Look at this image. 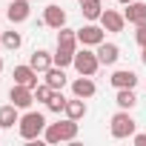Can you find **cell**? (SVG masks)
Returning <instances> with one entry per match:
<instances>
[{
	"instance_id": "6da1fadb",
	"label": "cell",
	"mask_w": 146,
	"mask_h": 146,
	"mask_svg": "<svg viewBox=\"0 0 146 146\" xmlns=\"http://www.w3.org/2000/svg\"><path fill=\"white\" fill-rule=\"evenodd\" d=\"M43 137H46V143H69V140H75L78 137V120L63 117L57 123H49Z\"/></svg>"
},
{
	"instance_id": "7a4b0ae2",
	"label": "cell",
	"mask_w": 146,
	"mask_h": 146,
	"mask_svg": "<svg viewBox=\"0 0 146 146\" xmlns=\"http://www.w3.org/2000/svg\"><path fill=\"white\" fill-rule=\"evenodd\" d=\"M46 117L40 115V112H26L23 117H20V123H17V132H20V137L23 140H37L43 132H46Z\"/></svg>"
},
{
	"instance_id": "3957f363",
	"label": "cell",
	"mask_w": 146,
	"mask_h": 146,
	"mask_svg": "<svg viewBox=\"0 0 146 146\" xmlns=\"http://www.w3.org/2000/svg\"><path fill=\"white\" fill-rule=\"evenodd\" d=\"M112 137H117V140H123V137H132L135 135V129H137V120L129 115V109H120L117 115H112Z\"/></svg>"
},
{
	"instance_id": "277c9868",
	"label": "cell",
	"mask_w": 146,
	"mask_h": 146,
	"mask_svg": "<svg viewBox=\"0 0 146 146\" xmlns=\"http://www.w3.org/2000/svg\"><path fill=\"white\" fill-rule=\"evenodd\" d=\"M78 69V75H95V72L100 69V57H98V52H92L89 46H83V52H75V63H72Z\"/></svg>"
},
{
	"instance_id": "5b68a950",
	"label": "cell",
	"mask_w": 146,
	"mask_h": 146,
	"mask_svg": "<svg viewBox=\"0 0 146 146\" xmlns=\"http://www.w3.org/2000/svg\"><path fill=\"white\" fill-rule=\"evenodd\" d=\"M78 40H80L83 46H100V43L106 40V29H103V26H95V23L89 20L83 29H78Z\"/></svg>"
},
{
	"instance_id": "8992f818",
	"label": "cell",
	"mask_w": 146,
	"mask_h": 146,
	"mask_svg": "<svg viewBox=\"0 0 146 146\" xmlns=\"http://www.w3.org/2000/svg\"><path fill=\"white\" fill-rule=\"evenodd\" d=\"M9 100H12L17 109H29V106L35 103V89H29V86H23V83H15L12 92H9Z\"/></svg>"
},
{
	"instance_id": "52a82bcc",
	"label": "cell",
	"mask_w": 146,
	"mask_h": 146,
	"mask_svg": "<svg viewBox=\"0 0 146 146\" xmlns=\"http://www.w3.org/2000/svg\"><path fill=\"white\" fill-rule=\"evenodd\" d=\"M100 26L106 29V32H123V26H126V17L120 15V12H115V9H103V15H100Z\"/></svg>"
},
{
	"instance_id": "ba28073f",
	"label": "cell",
	"mask_w": 146,
	"mask_h": 146,
	"mask_svg": "<svg viewBox=\"0 0 146 146\" xmlns=\"http://www.w3.org/2000/svg\"><path fill=\"white\" fill-rule=\"evenodd\" d=\"M29 15H32L29 0H12V3H9V12H6V17H9L12 23H26V20H29Z\"/></svg>"
},
{
	"instance_id": "9c48e42d",
	"label": "cell",
	"mask_w": 146,
	"mask_h": 146,
	"mask_svg": "<svg viewBox=\"0 0 146 146\" xmlns=\"http://www.w3.org/2000/svg\"><path fill=\"white\" fill-rule=\"evenodd\" d=\"M37 75H40V72L26 63V66H15V75L12 78H15V83H23L29 89H37Z\"/></svg>"
},
{
	"instance_id": "30bf717a",
	"label": "cell",
	"mask_w": 146,
	"mask_h": 146,
	"mask_svg": "<svg viewBox=\"0 0 146 146\" xmlns=\"http://www.w3.org/2000/svg\"><path fill=\"white\" fill-rule=\"evenodd\" d=\"M123 17H126V23H132V26L146 23V3H140V0H132V3L126 6V12H123Z\"/></svg>"
},
{
	"instance_id": "8fae6325",
	"label": "cell",
	"mask_w": 146,
	"mask_h": 146,
	"mask_svg": "<svg viewBox=\"0 0 146 146\" xmlns=\"http://www.w3.org/2000/svg\"><path fill=\"white\" fill-rule=\"evenodd\" d=\"M43 23H46L49 29H63V26H66V12L52 3V6H46V12H43Z\"/></svg>"
},
{
	"instance_id": "7c38bea8",
	"label": "cell",
	"mask_w": 146,
	"mask_h": 146,
	"mask_svg": "<svg viewBox=\"0 0 146 146\" xmlns=\"http://www.w3.org/2000/svg\"><path fill=\"white\" fill-rule=\"evenodd\" d=\"M109 80H112L115 89H135V86H137V75H135V72H129V69H117Z\"/></svg>"
},
{
	"instance_id": "4fadbf2b",
	"label": "cell",
	"mask_w": 146,
	"mask_h": 146,
	"mask_svg": "<svg viewBox=\"0 0 146 146\" xmlns=\"http://www.w3.org/2000/svg\"><path fill=\"white\" fill-rule=\"evenodd\" d=\"M72 92H75V98H83V100H86V98H92V95L98 92V86H95V80H92L89 75H80L75 83H72Z\"/></svg>"
},
{
	"instance_id": "5bb4252c",
	"label": "cell",
	"mask_w": 146,
	"mask_h": 146,
	"mask_svg": "<svg viewBox=\"0 0 146 146\" xmlns=\"http://www.w3.org/2000/svg\"><path fill=\"white\" fill-rule=\"evenodd\" d=\"M98 57H100V66H115L117 63V57H120V49L115 46V43H100L98 46Z\"/></svg>"
},
{
	"instance_id": "9a60e30c",
	"label": "cell",
	"mask_w": 146,
	"mask_h": 146,
	"mask_svg": "<svg viewBox=\"0 0 146 146\" xmlns=\"http://www.w3.org/2000/svg\"><path fill=\"white\" fill-rule=\"evenodd\" d=\"M29 66H32V69H37V72H46V69H52V66H54V54H49L46 49H37V52H32Z\"/></svg>"
},
{
	"instance_id": "2e32d148",
	"label": "cell",
	"mask_w": 146,
	"mask_h": 146,
	"mask_svg": "<svg viewBox=\"0 0 146 146\" xmlns=\"http://www.w3.org/2000/svg\"><path fill=\"white\" fill-rule=\"evenodd\" d=\"M17 123H20V115H17V106L15 103L0 106V126H3V129H15Z\"/></svg>"
},
{
	"instance_id": "e0dca14e",
	"label": "cell",
	"mask_w": 146,
	"mask_h": 146,
	"mask_svg": "<svg viewBox=\"0 0 146 146\" xmlns=\"http://www.w3.org/2000/svg\"><path fill=\"white\" fill-rule=\"evenodd\" d=\"M63 115L72 117V120H83V117H86V100H83V98H72V100L66 103Z\"/></svg>"
},
{
	"instance_id": "ac0fdd59",
	"label": "cell",
	"mask_w": 146,
	"mask_h": 146,
	"mask_svg": "<svg viewBox=\"0 0 146 146\" xmlns=\"http://www.w3.org/2000/svg\"><path fill=\"white\" fill-rule=\"evenodd\" d=\"M80 12H83L86 20H100V15H103V0H83V3H80Z\"/></svg>"
},
{
	"instance_id": "d6986e66",
	"label": "cell",
	"mask_w": 146,
	"mask_h": 146,
	"mask_svg": "<svg viewBox=\"0 0 146 146\" xmlns=\"http://www.w3.org/2000/svg\"><path fill=\"white\" fill-rule=\"evenodd\" d=\"M78 43L80 40H78V32L75 29H66V26L57 29V46H66V49H75L78 52Z\"/></svg>"
},
{
	"instance_id": "ffe728a7",
	"label": "cell",
	"mask_w": 146,
	"mask_h": 146,
	"mask_svg": "<svg viewBox=\"0 0 146 146\" xmlns=\"http://www.w3.org/2000/svg\"><path fill=\"white\" fill-rule=\"evenodd\" d=\"M43 75H46V83H49L54 92L66 86V75H63V69H60V66H52V69H46Z\"/></svg>"
},
{
	"instance_id": "44dd1931",
	"label": "cell",
	"mask_w": 146,
	"mask_h": 146,
	"mask_svg": "<svg viewBox=\"0 0 146 146\" xmlns=\"http://www.w3.org/2000/svg\"><path fill=\"white\" fill-rule=\"evenodd\" d=\"M115 103H117L120 109H135V103H137V95H135V89H117V95H115Z\"/></svg>"
},
{
	"instance_id": "7402d4cb",
	"label": "cell",
	"mask_w": 146,
	"mask_h": 146,
	"mask_svg": "<svg viewBox=\"0 0 146 146\" xmlns=\"http://www.w3.org/2000/svg\"><path fill=\"white\" fill-rule=\"evenodd\" d=\"M72 63H75V49H66V46H57V52H54V66L66 69V66H72Z\"/></svg>"
},
{
	"instance_id": "603a6c76",
	"label": "cell",
	"mask_w": 146,
	"mask_h": 146,
	"mask_svg": "<svg viewBox=\"0 0 146 146\" xmlns=\"http://www.w3.org/2000/svg\"><path fill=\"white\" fill-rule=\"evenodd\" d=\"M66 103H69V98H63V89H57L52 98H49V103H46V109L49 112H54V115H60L63 109H66Z\"/></svg>"
},
{
	"instance_id": "cb8c5ba5",
	"label": "cell",
	"mask_w": 146,
	"mask_h": 146,
	"mask_svg": "<svg viewBox=\"0 0 146 146\" xmlns=\"http://www.w3.org/2000/svg\"><path fill=\"white\" fill-rule=\"evenodd\" d=\"M20 43H23V37H20V32H6V35H3V46H6L9 52H15V49H20Z\"/></svg>"
},
{
	"instance_id": "d4e9b609",
	"label": "cell",
	"mask_w": 146,
	"mask_h": 146,
	"mask_svg": "<svg viewBox=\"0 0 146 146\" xmlns=\"http://www.w3.org/2000/svg\"><path fill=\"white\" fill-rule=\"evenodd\" d=\"M54 95V89L49 86V83H37V89H35V100H40V103H49V98Z\"/></svg>"
},
{
	"instance_id": "484cf974",
	"label": "cell",
	"mask_w": 146,
	"mask_h": 146,
	"mask_svg": "<svg viewBox=\"0 0 146 146\" xmlns=\"http://www.w3.org/2000/svg\"><path fill=\"white\" fill-rule=\"evenodd\" d=\"M135 40H137V46H140V49L146 46V23H140V26H137V32H135Z\"/></svg>"
},
{
	"instance_id": "4316f807",
	"label": "cell",
	"mask_w": 146,
	"mask_h": 146,
	"mask_svg": "<svg viewBox=\"0 0 146 146\" xmlns=\"http://www.w3.org/2000/svg\"><path fill=\"white\" fill-rule=\"evenodd\" d=\"M132 140H135V146H146V132H140V135H132Z\"/></svg>"
},
{
	"instance_id": "83f0119b",
	"label": "cell",
	"mask_w": 146,
	"mask_h": 146,
	"mask_svg": "<svg viewBox=\"0 0 146 146\" xmlns=\"http://www.w3.org/2000/svg\"><path fill=\"white\" fill-rule=\"evenodd\" d=\"M140 60H143V66H146V46H143V54H140Z\"/></svg>"
},
{
	"instance_id": "f1b7e54d",
	"label": "cell",
	"mask_w": 146,
	"mask_h": 146,
	"mask_svg": "<svg viewBox=\"0 0 146 146\" xmlns=\"http://www.w3.org/2000/svg\"><path fill=\"white\" fill-rule=\"evenodd\" d=\"M117 3H120V6H129V3H132V0H117Z\"/></svg>"
},
{
	"instance_id": "f546056e",
	"label": "cell",
	"mask_w": 146,
	"mask_h": 146,
	"mask_svg": "<svg viewBox=\"0 0 146 146\" xmlns=\"http://www.w3.org/2000/svg\"><path fill=\"white\" fill-rule=\"evenodd\" d=\"M0 72H3V57H0Z\"/></svg>"
},
{
	"instance_id": "4dcf8cb0",
	"label": "cell",
	"mask_w": 146,
	"mask_h": 146,
	"mask_svg": "<svg viewBox=\"0 0 146 146\" xmlns=\"http://www.w3.org/2000/svg\"><path fill=\"white\" fill-rule=\"evenodd\" d=\"M0 43H3V35H0Z\"/></svg>"
},
{
	"instance_id": "1f68e13d",
	"label": "cell",
	"mask_w": 146,
	"mask_h": 146,
	"mask_svg": "<svg viewBox=\"0 0 146 146\" xmlns=\"http://www.w3.org/2000/svg\"><path fill=\"white\" fill-rule=\"evenodd\" d=\"M78 3H83V0H78Z\"/></svg>"
},
{
	"instance_id": "d6a6232c",
	"label": "cell",
	"mask_w": 146,
	"mask_h": 146,
	"mask_svg": "<svg viewBox=\"0 0 146 146\" xmlns=\"http://www.w3.org/2000/svg\"><path fill=\"white\" fill-rule=\"evenodd\" d=\"M0 129H3V126H0Z\"/></svg>"
}]
</instances>
